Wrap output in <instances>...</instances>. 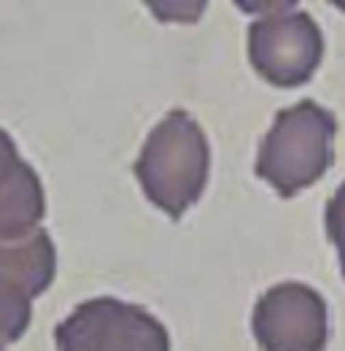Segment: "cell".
Wrapping results in <instances>:
<instances>
[{
    "mask_svg": "<svg viewBox=\"0 0 345 351\" xmlns=\"http://www.w3.org/2000/svg\"><path fill=\"white\" fill-rule=\"evenodd\" d=\"M208 165L211 154L205 132L189 114L170 111L146 138L135 162V176L146 197L178 219L203 195Z\"/></svg>",
    "mask_w": 345,
    "mask_h": 351,
    "instance_id": "cell-1",
    "label": "cell"
},
{
    "mask_svg": "<svg viewBox=\"0 0 345 351\" xmlns=\"http://www.w3.org/2000/svg\"><path fill=\"white\" fill-rule=\"evenodd\" d=\"M337 132L335 117L313 100H300L275 117L261 141L257 173L283 197L316 184L332 162V138Z\"/></svg>",
    "mask_w": 345,
    "mask_h": 351,
    "instance_id": "cell-2",
    "label": "cell"
},
{
    "mask_svg": "<svg viewBox=\"0 0 345 351\" xmlns=\"http://www.w3.org/2000/svg\"><path fill=\"white\" fill-rule=\"evenodd\" d=\"M54 338L60 351H170L165 327L151 313L111 298L81 303Z\"/></svg>",
    "mask_w": 345,
    "mask_h": 351,
    "instance_id": "cell-3",
    "label": "cell"
},
{
    "mask_svg": "<svg viewBox=\"0 0 345 351\" xmlns=\"http://www.w3.org/2000/svg\"><path fill=\"white\" fill-rule=\"evenodd\" d=\"M321 54V30L305 11L264 16L248 30L251 65L272 87H302L316 73Z\"/></svg>",
    "mask_w": 345,
    "mask_h": 351,
    "instance_id": "cell-4",
    "label": "cell"
},
{
    "mask_svg": "<svg viewBox=\"0 0 345 351\" xmlns=\"http://www.w3.org/2000/svg\"><path fill=\"white\" fill-rule=\"evenodd\" d=\"M254 332L264 351H321L327 346V303L305 284H278L261 295Z\"/></svg>",
    "mask_w": 345,
    "mask_h": 351,
    "instance_id": "cell-5",
    "label": "cell"
},
{
    "mask_svg": "<svg viewBox=\"0 0 345 351\" xmlns=\"http://www.w3.org/2000/svg\"><path fill=\"white\" fill-rule=\"evenodd\" d=\"M43 211L46 200L38 176L0 130V241L30 235L43 219Z\"/></svg>",
    "mask_w": 345,
    "mask_h": 351,
    "instance_id": "cell-6",
    "label": "cell"
},
{
    "mask_svg": "<svg viewBox=\"0 0 345 351\" xmlns=\"http://www.w3.org/2000/svg\"><path fill=\"white\" fill-rule=\"evenodd\" d=\"M57 254L49 232L33 230L30 235L0 241V281L14 284L27 298L46 292L54 278Z\"/></svg>",
    "mask_w": 345,
    "mask_h": 351,
    "instance_id": "cell-7",
    "label": "cell"
},
{
    "mask_svg": "<svg viewBox=\"0 0 345 351\" xmlns=\"http://www.w3.org/2000/svg\"><path fill=\"white\" fill-rule=\"evenodd\" d=\"M30 300L22 289L8 281H0V349L22 338L30 324Z\"/></svg>",
    "mask_w": 345,
    "mask_h": 351,
    "instance_id": "cell-8",
    "label": "cell"
},
{
    "mask_svg": "<svg viewBox=\"0 0 345 351\" xmlns=\"http://www.w3.org/2000/svg\"><path fill=\"white\" fill-rule=\"evenodd\" d=\"M151 14L159 22H178V25H192L203 16L208 0H143Z\"/></svg>",
    "mask_w": 345,
    "mask_h": 351,
    "instance_id": "cell-9",
    "label": "cell"
},
{
    "mask_svg": "<svg viewBox=\"0 0 345 351\" xmlns=\"http://www.w3.org/2000/svg\"><path fill=\"white\" fill-rule=\"evenodd\" d=\"M327 232H329L332 243L337 246L340 265H343L345 273V184L337 189V195L327 206Z\"/></svg>",
    "mask_w": 345,
    "mask_h": 351,
    "instance_id": "cell-10",
    "label": "cell"
},
{
    "mask_svg": "<svg viewBox=\"0 0 345 351\" xmlns=\"http://www.w3.org/2000/svg\"><path fill=\"white\" fill-rule=\"evenodd\" d=\"M243 11H248V14H267V16H272V14H281V11H286V8H292L297 0H235Z\"/></svg>",
    "mask_w": 345,
    "mask_h": 351,
    "instance_id": "cell-11",
    "label": "cell"
},
{
    "mask_svg": "<svg viewBox=\"0 0 345 351\" xmlns=\"http://www.w3.org/2000/svg\"><path fill=\"white\" fill-rule=\"evenodd\" d=\"M329 3H332V5H337L340 11H345V0H329Z\"/></svg>",
    "mask_w": 345,
    "mask_h": 351,
    "instance_id": "cell-12",
    "label": "cell"
},
{
    "mask_svg": "<svg viewBox=\"0 0 345 351\" xmlns=\"http://www.w3.org/2000/svg\"><path fill=\"white\" fill-rule=\"evenodd\" d=\"M0 351H3V349H0Z\"/></svg>",
    "mask_w": 345,
    "mask_h": 351,
    "instance_id": "cell-13",
    "label": "cell"
}]
</instances>
